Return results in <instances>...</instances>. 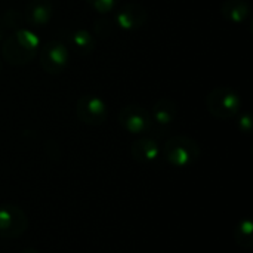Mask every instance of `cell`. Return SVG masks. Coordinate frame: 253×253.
Returning <instances> with one entry per match:
<instances>
[{
  "label": "cell",
  "instance_id": "3957f363",
  "mask_svg": "<svg viewBox=\"0 0 253 253\" xmlns=\"http://www.w3.org/2000/svg\"><path fill=\"white\" fill-rule=\"evenodd\" d=\"M206 108L213 117L227 120L236 117L240 113L242 99L234 89L221 86L215 87L206 96Z\"/></svg>",
  "mask_w": 253,
  "mask_h": 253
},
{
  "label": "cell",
  "instance_id": "2e32d148",
  "mask_svg": "<svg viewBox=\"0 0 253 253\" xmlns=\"http://www.w3.org/2000/svg\"><path fill=\"white\" fill-rule=\"evenodd\" d=\"M86 1H87L96 12L105 15V13L111 12V10L116 7V4H117L119 0H86Z\"/></svg>",
  "mask_w": 253,
  "mask_h": 253
},
{
  "label": "cell",
  "instance_id": "8992f818",
  "mask_svg": "<svg viewBox=\"0 0 253 253\" xmlns=\"http://www.w3.org/2000/svg\"><path fill=\"white\" fill-rule=\"evenodd\" d=\"M28 228V219L24 211L13 205L0 206V237L18 239Z\"/></svg>",
  "mask_w": 253,
  "mask_h": 253
},
{
  "label": "cell",
  "instance_id": "d6986e66",
  "mask_svg": "<svg viewBox=\"0 0 253 253\" xmlns=\"http://www.w3.org/2000/svg\"><path fill=\"white\" fill-rule=\"evenodd\" d=\"M4 31H6V27H4V24L1 21V16H0V43L4 40Z\"/></svg>",
  "mask_w": 253,
  "mask_h": 253
},
{
  "label": "cell",
  "instance_id": "52a82bcc",
  "mask_svg": "<svg viewBox=\"0 0 253 253\" xmlns=\"http://www.w3.org/2000/svg\"><path fill=\"white\" fill-rule=\"evenodd\" d=\"M68 49L58 40L47 42L40 50V67L49 74L62 73L68 65Z\"/></svg>",
  "mask_w": 253,
  "mask_h": 253
},
{
  "label": "cell",
  "instance_id": "7c38bea8",
  "mask_svg": "<svg viewBox=\"0 0 253 253\" xmlns=\"http://www.w3.org/2000/svg\"><path fill=\"white\" fill-rule=\"evenodd\" d=\"M221 13L228 22L242 24L251 15V4L248 0H224L221 4Z\"/></svg>",
  "mask_w": 253,
  "mask_h": 253
},
{
  "label": "cell",
  "instance_id": "ffe728a7",
  "mask_svg": "<svg viewBox=\"0 0 253 253\" xmlns=\"http://www.w3.org/2000/svg\"><path fill=\"white\" fill-rule=\"evenodd\" d=\"M21 253H40V252H37L36 249H25V251H22Z\"/></svg>",
  "mask_w": 253,
  "mask_h": 253
},
{
  "label": "cell",
  "instance_id": "8fae6325",
  "mask_svg": "<svg viewBox=\"0 0 253 253\" xmlns=\"http://www.w3.org/2000/svg\"><path fill=\"white\" fill-rule=\"evenodd\" d=\"M130 154L138 163H153L159 159L160 147L153 138H139L130 147Z\"/></svg>",
  "mask_w": 253,
  "mask_h": 253
},
{
  "label": "cell",
  "instance_id": "e0dca14e",
  "mask_svg": "<svg viewBox=\"0 0 253 253\" xmlns=\"http://www.w3.org/2000/svg\"><path fill=\"white\" fill-rule=\"evenodd\" d=\"M237 126L240 129V132L243 133H251L252 130V117L249 113H242L237 117Z\"/></svg>",
  "mask_w": 253,
  "mask_h": 253
},
{
  "label": "cell",
  "instance_id": "44dd1931",
  "mask_svg": "<svg viewBox=\"0 0 253 253\" xmlns=\"http://www.w3.org/2000/svg\"><path fill=\"white\" fill-rule=\"evenodd\" d=\"M0 71H1V61H0Z\"/></svg>",
  "mask_w": 253,
  "mask_h": 253
},
{
  "label": "cell",
  "instance_id": "7a4b0ae2",
  "mask_svg": "<svg viewBox=\"0 0 253 253\" xmlns=\"http://www.w3.org/2000/svg\"><path fill=\"white\" fill-rule=\"evenodd\" d=\"M165 160L175 168H187L194 165L200 157L199 144L185 135L170 138L163 147Z\"/></svg>",
  "mask_w": 253,
  "mask_h": 253
},
{
  "label": "cell",
  "instance_id": "ac0fdd59",
  "mask_svg": "<svg viewBox=\"0 0 253 253\" xmlns=\"http://www.w3.org/2000/svg\"><path fill=\"white\" fill-rule=\"evenodd\" d=\"M108 22H110V21H107V19L96 21V24H95V31H96L98 36H108V33L111 31V27L107 25Z\"/></svg>",
  "mask_w": 253,
  "mask_h": 253
},
{
  "label": "cell",
  "instance_id": "9a60e30c",
  "mask_svg": "<svg viewBox=\"0 0 253 253\" xmlns=\"http://www.w3.org/2000/svg\"><path fill=\"white\" fill-rule=\"evenodd\" d=\"M1 21H3V24H4L6 28L18 30V28H21V25L24 22V16L18 10H7L1 16Z\"/></svg>",
  "mask_w": 253,
  "mask_h": 253
},
{
  "label": "cell",
  "instance_id": "5b68a950",
  "mask_svg": "<svg viewBox=\"0 0 253 253\" xmlns=\"http://www.w3.org/2000/svg\"><path fill=\"white\" fill-rule=\"evenodd\" d=\"M77 119L89 126H99L108 117V108L102 98L96 95H82L76 102Z\"/></svg>",
  "mask_w": 253,
  "mask_h": 253
},
{
  "label": "cell",
  "instance_id": "6da1fadb",
  "mask_svg": "<svg viewBox=\"0 0 253 253\" xmlns=\"http://www.w3.org/2000/svg\"><path fill=\"white\" fill-rule=\"evenodd\" d=\"M40 39L28 28H18L1 42V53L10 65H25L39 53Z\"/></svg>",
  "mask_w": 253,
  "mask_h": 253
},
{
  "label": "cell",
  "instance_id": "ba28073f",
  "mask_svg": "<svg viewBox=\"0 0 253 253\" xmlns=\"http://www.w3.org/2000/svg\"><path fill=\"white\" fill-rule=\"evenodd\" d=\"M148 19V12L139 3H126L114 15V22L125 31H135L144 27Z\"/></svg>",
  "mask_w": 253,
  "mask_h": 253
},
{
  "label": "cell",
  "instance_id": "277c9868",
  "mask_svg": "<svg viewBox=\"0 0 253 253\" xmlns=\"http://www.w3.org/2000/svg\"><path fill=\"white\" fill-rule=\"evenodd\" d=\"M117 120L125 130L133 135H142L153 129L151 114L142 105H125L123 108H120Z\"/></svg>",
  "mask_w": 253,
  "mask_h": 253
},
{
  "label": "cell",
  "instance_id": "9c48e42d",
  "mask_svg": "<svg viewBox=\"0 0 253 253\" xmlns=\"http://www.w3.org/2000/svg\"><path fill=\"white\" fill-rule=\"evenodd\" d=\"M52 16L53 4L50 0H30L25 7V21L33 28L47 25Z\"/></svg>",
  "mask_w": 253,
  "mask_h": 253
},
{
  "label": "cell",
  "instance_id": "4fadbf2b",
  "mask_svg": "<svg viewBox=\"0 0 253 253\" xmlns=\"http://www.w3.org/2000/svg\"><path fill=\"white\" fill-rule=\"evenodd\" d=\"M70 44L79 56H86L95 50L96 39L87 30H76L70 34Z\"/></svg>",
  "mask_w": 253,
  "mask_h": 253
},
{
  "label": "cell",
  "instance_id": "30bf717a",
  "mask_svg": "<svg viewBox=\"0 0 253 253\" xmlns=\"http://www.w3.org/2000/svg\"><path fill=\"white\" fill-rule=\"evenodd\" d=\"M150 114H151L153 126L156 125L162 129H166L175 122L178 116V105L170 98H160L159 101L154 102Z\"/></svg>",
  "mask_w": 253,
  "mask_h": 253
},
{
  "label": "cell",
  "instance_id": "5bb4252c",
  "mask_svg": "<svg viewBox=\"0 0 253 253\" xmlns=\"http://www.w3.org/2000/svg\"><path fill=\"white\" fill-rule=\"evenodd\" d=\"M234 240L243 249H251L253 246V224L249 218L240 219L234 228Z\"/></svg>",
  "mask_w": 253,
  "mask_h": 253
}]
</instances>
